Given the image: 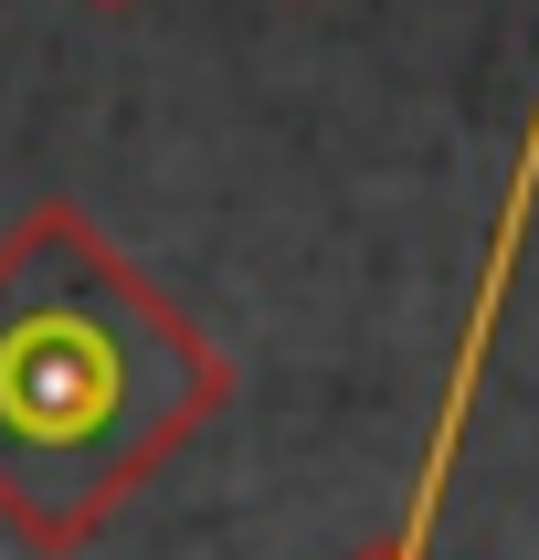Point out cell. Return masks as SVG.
Returning <instances> with one entry per match:
<instances>
[{"label":"cell","instance_id":"1","mask_svg":"<svg viewBox=\"0 0 539 560\" xmlns=\"http://www.w3.org/2000/svg\"><path fill=\"white\" fill-rule=\"evenodd\" d=\"M212 392L190 317L127 276L85 212H32L0 244V518L32 550H74Z\"/></svg>","mask_w":539,"mask_h":560}]
</instances>
